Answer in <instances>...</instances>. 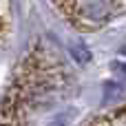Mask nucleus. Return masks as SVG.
Masks as SVG:
<instances>
[{
    "instance_id": "nucleus-1",
    "label": "nucleus",
    "mask_w": 126,
    "mask_h": 126,
    "mask_svg": "<svg viewBox=\"0 0 126 126\" xmlns=\"http://www.w3.org/2000/svg\"><path fill=\"white\" fill-rule=\"evenodd\" d=\"M49 126H64V124H60V122H51Z\"/></svg>"
}]
</instances>
